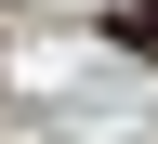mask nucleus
I'll list each match as a JSON object with an SVG mask.
<instances>
[{"label": "nucleus", "mask_w": 158, "mask_h": 144, "mask_svg": "<svg viewBox=\"0 0 158 144\" xmlns=\"http://www.w3.org/2000/svg\"><path fill=\"white\" fill-rule=\"evenodd\" d=\"M106 53H132V66H158V0H106Z\"/></svg>", "instance_id": "nucleus-1"}]
</instances>
